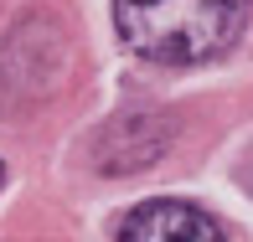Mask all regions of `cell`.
Wrapping results in <instances>:
<instances>
[{
	"instance_id": "cell-2",
	"label": "cell",
	"mask_w": 253,
	"mask_h": 242,
	"mask_svg": "<svg viewBox=\"0 0 253 242\" xmlns=\"http://www.w3.org/2000/svg\"><path fill=\"white\" fill-rule=\"evenodd\" d=\"M124 242H217L222 222L191 201H145L119 222Z\"/></svg>"
},
{
	"instance_id": "cell-1",
	"label": "cell",
	"mask_w": 253,
	"mask_h": 242,
	"mask_svg": "<svg viewBox=\"0 0 253 242\" xmlns=\"http://www.w3.org/2000/svg\"><path fill=\"white\" fill-rule=\"evenodd\" d=\"M243 21L248 0H114V26L124 47L166 67L222 57L238 41Z\"/></svg>"
}]
</instances>
